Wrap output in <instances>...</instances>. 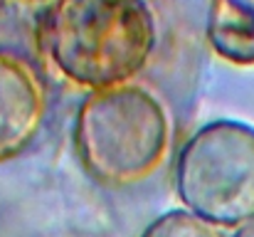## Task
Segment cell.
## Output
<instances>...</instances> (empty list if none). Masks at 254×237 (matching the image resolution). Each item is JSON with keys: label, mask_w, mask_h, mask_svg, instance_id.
<instances>
[{"label": "cell", "mask_w": 254, "mask_h": 237, "mask_svg": "<svg viewBox=\"0 0 254 237\" xmlns=\"http://www.w3.org/2000/svg\"><path fill=\"white\" fill-rule=\"evenodd\" d=\"M232 237H254V220H252V223H247L245 228L235 230V235H232Z\"/></svg>", "instance_id": "cell-7"}, {"label": "cell", "mask_w": 254, "mask_h": 237, "mask_svg": "<svg viewBox=\"0 0 254 237\" xmlns=\"http://www.w3.org/2000/svg\"><path fill=\"white\" fill-rule=\"evenodd\" d=\"M72 136L79 163L96 183L128 188L148 180L168 160L173 119L156 91L131 81L89 91Z\"/></svg>", "instance_id": "cell-2"}, {"label": "cell", "mask_w": 254, "mask_h": 237, "mask_svg": "<svg viewBox=\"0 0 254 237\" xmlns=\"http://www.w3.org/2000/svg\"><path fill=\"white\" fill-rule=\"evenodd\" d=\"M158 45L148 0H55L40 22V47L74 86L99 91L138 77Z\"/></svg>", "instance_id": "cell-1"}, {"label": "cell", "mask_w": 254, "mask_h": 237, "mask_svg": "<svg viewBox=\"0 0 254 237\" xmlns=\"http://www.w3.org/2000/svg\"><path fill=\"white\" fill-rule=\"evenodd\" d=\"M47 86L20 52L0 47V163L22 156L47 121Z\"/></svg>", "instance_id": "cell-4"}, {"label": "cell", "mask_w": 254, "mask_h": 237, "mask_svg": "<svg viewBox=\"0 0 254 237\" xmlns=\"http://www.w3.org/2000/svg\"><path fill=\"white\" fill-rule=\"evenodd\" d=\"M17 2H22V5H50L55 0H17Z\"/></svg>", "instance_id": "cell-8"}, {"label": "cell", "mask_w": 254, "mask_h": 237, "mask_svg": "<svg viewBox=\"0 0 254 237\" xmlns=\"http://www.w3.org/2000/svg\"><path fill=\"white\" fill-rule=\"evenodd\" d=\"M141 237H230L227 230L188 213V210H170L156 218Z\"/></svg>", "instance_id": "cell-6"}, {"label": "cell", "mask_w": 254, "mask_h": 237, "mask_svg": "<svg viewBox=\"0 0 254 237\" xmlns=\"http://www.w3.org/2000/svg\"><path fill=\"white\" fill-rule=\"evenodd\" d=\"M0 2H2V0H0Z\"/></svg>", "instance_id": "cell-9"}, {"label": "cell", "mask_w": 254, "mask_h": 237, "mask_svg": "<svg viewBox=\"0 0 254 237\" xmlns=\"http://www.w3.org/2000/svg\"><path fill=\"white\" fill-rule=\"evenodd\" d=\"M175 195L183 210L240 230L254 220V126L217 119L200 126L175 158Z\"/></svg>", "instance_id": "cell-3"}, {"label": "cell", "mask_w": 254, "mask_h": 237, "mask_svg": "<svg viewBox=\"0 0 254 237\" xmlns=\"http://www.w3.org/2000/svg\"><path fill=\"white\" fill-rule=\"evenodd\" d=\"M205 37L235 67H254V0H210Z\"/></svg>", "instance_id": "cell-5"}]
</instances>
